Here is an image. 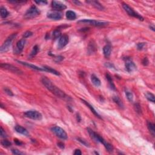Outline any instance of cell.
<instances>
[{
	"instance_id": "obj_1",
	"label": "cell",
	"mask_w": 155,
	"mask_h": 155,
	"mask_svg": "<svg viewBox=\"0 0 155 155\" xmlns=\"http://www.w3.org/2000/svg\"><path fill=\"white\" fill-rule=\"evenodd\" d=\"M41 82L42 84L46 87L47 89H48L50 92H51L52 93H53L55 96H57L59 98L64 100L69 101L71 98L69 96H67L64 92L56 87L55 84H53L52 82L46 77H42L41 79Z\"/></svg>"
},
{
	"instance_id": "obj_2",
	"label": "cell",
	"mask_w": 155,
	"mask_h": 155,
	"mask_svg": "<svg viewBox=\"0 0 155 155\" xmlns=\"http://www.w3.org/2000/svg\"><path fill=\"white\" fill-rule=\"evenodd\" d=\"M17 36V34H12L11 35L9 36V37L7 38L5 42L2 44V45L1 46V48H0V52L1 53H4L7 52L8 50H9L10 49V46H11L13 40Z\"/></svg>"
},
{
	"instance_id": "obj_3",
	"label": "cell",
	"mask_w": 155,
	"mask_h": 155,
	"mask_svg": "<svg viewBox=\"0 0 155 155\" xmlns=\"http://www.w3.org/2000/svg\"><path fill=\"white\" fill-rule=\"evenodd\" d=\"M51 130L54 134L56 135L57 137L61 139L66 140L68 138V136H67V133L65 132L64 130L62 128H61L60 127L58 126L53 127L52 128H51Z\"/></svg>"
},
{
	"instance_id": "obj_4",
	"label": "cell",
	"mask_w": 155,
	"mask_h": 155,
	"mask_svg": "<svg viewBox=\"0 0 155 155\" xmlns=\"http://www.w3.org/2000/svg\"><path fill=\"white\" fill-rule=\"evenodd\" d=\"M40 14V11L35 6H31L24 14V18L26 19H32L38 17Z\"/></svg>"
},
{
	"instance_id": "obj_5",
	"label": "cell",
	"mask_w": 155,
	"mask_h": 155,
	"mask_svg": "<svg viewBox=\"0 0 155 155\" xmlns=\"http://www.w3.org/2000/svg\"><path fill=\"white\" fill-rule=\"evenodd\" d=\"M122 7L124 8V9L125 10V11L130 16H132V17H135V18H138V19H140V20L143 21L144 20V18L139 14H138L137 12L135 11L132 7L130 6H128L127 4L125 3H123L122 4Z\"/></svg>"
},
{
	"instance_id": "obj_6",
	"label": "cell",
	"mask_w": 155,
	"mask_h": 155,
	"mask_svg": "<svg viewBox=\"0 0 155 155\" xmlns=\"http://www.w3.org/2000/svg\"><path fill=\"white\" fill-rule=\"evenodd\" d=\"M78 23H87L90 25H92L94 26H98V27H101V26H105L108 25V22H104V21H99L94 20V19H84L78 21Z\"/></svg>"
},
{
	"instance_id": "obj_7",
	"label": "cell",
	"mask_w": 155,
	"mask_h": 155,
	"mask_svg": "<svg viewBox=\"0 0 155 155\" xmlns=\"http://www.w3.org/2000/svg\"><path fill=\"white\" fill-rule=\"evenodd\" d=\"M26 117L31 119L33 120H41L42 116L40 112L36 110H29L24 113Z\"/></svg>"
},
{
	"instance_id": "obj_8",
	"label": "cell",
	"mask_w": 155,
	"mask_h": 155,
	"mask_svg": "<svg viewBox=\"0 0 155 155\" xmlns=\"http://www.w3.org/2000/svg\"><path fill=\"white\" fill-rule=\"evenodd\" d=\"M1 67L3 69H6L7 70H9L11 72L14 73L18 74V75H21L22 74V71L20 69H19L18 68H17L15 66H13V65L7 63H1Z\"/></svg>"
},
{
	"instance_id": "obj_9",
	"label": "cell",
	"mask_w": 155,
	"mask_h": 155,
	"mask_svg": "<svg viewBox=\"0 0 155 155\" xmlns=\"http://www.w3.org/2000/svg\"><path fill=\"white\" fill-rule=\"evenodd\" d=\"M87 131H88V133H89L90 137L92 138L94 141L98 142L101 143V144H103V145H104V144L105 142L106 141L103 138L102 136H101L99 134L96 133V132H94L93 130L90 129V128H87Z\"/></svg>"
},
{
	"instance_id": "obj_10",
	"label": "cell",
	"mask_w": 155,
	"mask_h": 155,
	"mask_svg": "<svg viewBox=\"0 0 155 155\" xmlns=\"http://www.w3.org/2000/svg\"><path fill=\"white\" fill-rule=\"evenodd\" d=\"M52 7L56 11H61V10H65L67 8L64 4L56 1H52Z\"/></svg>"
},
{
	"instance_id": "obj_11",
	"label": "cell",
	"mask_w": 155,
	"mask_h": 155,
	"mask_svg": "<svg viewBox=\"0 0 155 155\" xmlns=\"http://www.w3.org/2000/svg\"><path fill=\"white\" fill-rule=\"evenodd\" d=\"M69 41V36L67 35H64L60 36L59 41H58V47L59 49H63L68 44Z\"/></svg>"
},
{
	"instance_id": "obj_12",
	"label": "cell",
	"mask_w": 155,
	"mask_h": 155,
	"mask_svg": "<svg viewBox=\"0 0 155 155\" xmlns=\"http://www.w3.org/2000/svg\"><path fill=\"white\" fill-rule=\"evenodd\" d=\"M125 69L128 72H132V71H134L136 70V66L130 59H127V61L125 62Z\"/></svg>"
},
{
	"instance_id": "obj_13",
	"label": "cell",
	"mask_w": 155,
	"mask_h": 155,
	"mask_svg": "<svg viewBox=\"0 0 155 155\" xmlns=\"http://www.w3.org/2000/svg\"><path fill=\"white\" fill-rule=\"evenodd\" d=\"M25 44H26V39L24 38H22V39H20L19 41L17 42V47L15 48V52L17 53H19L23 50L24 47L25 46Z\"/></svg>"
},
{
	"instance_id": "obj_14",
	"label": "cell",
	"mask_w": 155,
	"mask_h": 155,
	"mask_svg": "<svg viewBox=\"0 0 155 155\" xmlns=\"http://www.w3.org/2000/svg\"><path fill=\"white\" fill-rule=\"evenodd\" d=\"M47 17L50 19H55V20H59L62 18V14L59 12H50L47 14Z\"/></svg>"
},
{
	"instance_id": "obj_15",
	"label": "cell",
	"mask_w": 155,
	"mask_h": 155,
	"mask_svg": "<svg viewBox=\"0 0 155 155\" xmlns=\"http://www.w3.org/2000/svg\"><path fill=\"white\" fill-rule=\"evenodd\" d=\"M18 63H19L23 65V66H26V67H29V68L32 69L33 70H38V71H44V69L43 67H39L38 66H35L34 64H32L30 63H26V62H22L21 61H17Z\"/></svg>"
},
{
	"instance_id": "obj_16",
	"label": "cell",
	"mask_w": 155,
	"mask_h": 155,
	"mask_svg": "<svg viewBox=\"0 0 155 155\" xmlns=\"http://www.w3.org/2000/svg\"><path fill=\"white\" fill-rule=\"evenodd\" d=\"M87 3L90 4V5H92V6H93L94 7L97 9L99 10H104V7L101 4H100L98 1H94V0H90V1H86Z\"/></svg>"
},
{
	"instance_id": "obj_17",
	"label": "cell",
	"mask_w": 155,
	"mask_h": 155,
	"mask_svg": "<svg viewBox=\"0 0 155 155\" xmlns=\"http://www.w3.org/2000/svg\"><path fill=\"white\" fill-rule=\"evenodd\" d=\"M15 129L16 132L17 133H19V134L23 135L24 136H29V133L28 131L26 128H24L23 127L21 126V125H16L15 127Z\"/></svg>"
},
{
	"instance_id": "obj_18",
	"label": "cell",
	"mask_w": 155,
	"mask_h": 155,
	"mask_svg": "<svg viewBox=\"0 0 155 155\" xmlns=\"http://www.w3.org/2000/svg\"><path fill=\"white\" fill-rule=\"evenodd\" d=\"M81 101L83 102V103H84V104H85V105H87V107H88V108H89V109L90 110L91 112H92V113H93L94 115H95V116H96V117H98V118H99V119H101V116H100V115H99V114L98 113V112H96V110H95V108H93V106L91 105L90 104H89V103H87V102L86 101L84 100V99H81Z\"/></svg>"
},
{
	"instance_id": "obj_19",
	"label": "cell",
	"mask_w": 155,
	"mask_h": 155,
	"mask_svg": "<svg viewBox=\"0 0 155 155\" xmlns=\"http://www.w3.org/2000/svg\"><path fill=\"white\" fill-rule=\"evenodd\" d=\"M66 18L69 20H75L76 18V14L71 10H68L66 12Z\"/></svg>"
},
{
	"instance_id": "obj_20",
	"label": "cell",
	"mask_w": 155,
	"mask_h": 155,
	"mask_svg": "<svg viewBox=\"0 0 155 155\" xmlns=\"http://www.w3.org/2000/svg\"><path fill=\"white\" fill-rule=\"evenodd\" d=\"M106 79L108 81V84H109V86L110 87L111 89L113 90H116V87H115V84H114L113 83V79H112L111 76L108 73L106 74Z\"/></svg>"
},
{
	"instance_id": "obj_21",
	"label": "cell",
	"mask_w": 155,
	"mask_h": 155,
	"mask_svg": "<svg viewBox=\"0 0 155 155\" xmlns=\"http://www.w3.org/2000/svg\"><path fill=\"white\" fill-rule=\"evenodd\" d=\"M103 52L105 57H108L112 52V47L110 45H106L103 47Z\"/></svg>"
},
{
	"instance_id": "obj_22",
	"label": "cell",
	"mask_w": 155,
	"mask_h": 155,
	"mask_svg": "<svg viewBox=\"0 0 155 155\" xmlns=\"http://www.w3.org/2000/svg\"><path fill=\"white\" fill-rule=\"evenodd\" d=\"M91 81H92L93 84L95 85V86H96V87H99V86H101V81L99 80V78H98L97 76H95V75H92V76H91Z\"/></svg>"
},
{
	"instance_id": "obj_23",
	"label": "cell",
	"mask_w": 155,
	"mask_h": 155,
	"mask_svg": "<svg viewBox=\"0 0 155 155\" xmlns=\"http://www.w3.org/2000/svg\"><path fill=\"white\" fill-rule=\"evenodd\" d=\"M147 127L150 132L153 136H155V124L150 121L147 122Z\"/></svg>"
},
{
	"instance_id": "obj_24",
	"label": "cell",
	"mask_w": 155,
	"mask_h": 155,
	"mask_svg": "<svg viewBox=\"0 0 155 155\" xmlns=\"http://www.w3.org/2000/svg\"><path fill=\"white\" fill-rule=\"evenodd\" d=\"M42 67H43L44 69V71H47V72L51 73L54 74V75H57V76L60 75V73H59L58 71H56V70L53 69H52V67H47V66H43Z\"/></svg>"
},
{
	"instance_id": "obj_25",
	"label": "cell",
	"mask_w": 155,
	"mask_h": 155,
	"mask_svg": "<svg viewBox=\"0 0 155 155\" xmlns=\"http://www.w3.org/2000/svg\"><path fill=\"white\" fill-rule=\"evenodd\" d=\"M96 45H95V42H93V41H91L89 43V45H88V52L89 53H93L95 52H96Z\"/></svg>"
},
{
	"instance_id": "obj_26",
	"label": "cell",
	"mask_w": 155,
	"mask_h": 155,
	"mask_svg": "<svg viewBox=\"0 0 155 155\" xmlns=\"http://www.w3.org/2000/svg\"><path fill=\"white\" fill-rule=\"evenodd\" d=\"M113 101L120 107V108H124V104H123L122 102V101L121 100L118 96H113Z\"/></svg>"
},
{
	"instance_id": "obj_27",
	"label": "cell",
	"mask_w": 155,
	"mask_h": 155,
	"mask_svg": "<svg viewBox=\"0 0 155 155\" xmlns=\"http://www.w3.org/2000/svg\"><path fill=\"white\" fill-rule=\"evenodd\" d=\"M0 14H1V18H6L9 15V12H8L7 9L2 6L0 8Z\"/></svg>"
},
{
	"instance_id": "obj_28",
	"label": "cell",
	"mask_w": 155,
	"mask_h": 155,
	"mask_svg": "<svg viewBox=\"0 0 155 155\" xmlns=\"http://www.w3.org/2000/svg\"><path fill=\"white\" fill-rule=\"evenodd\" d=\"M145 96H146L147 99L148 101H150V102H152V103H155V95L153 93L147 92L145 94Z\"/></svg>"
},
{
	"instance_id": "obj_29",
	"label": "cell",
	"mask_w": 155,
	"mask_h": 155,
	"mask_svg": "<svg viewBox=\"0 0 155 155\" xmlns=\"http://www.w3.org/2000/svg\"><path fill=\"white\" fill-rule=\"evenodd\" d=\"M104 147H105V148H106V150H107L109 153H112V152H113V145H111V144H109L108 142H105L104 143Z\"/></svg>"
},
{
	"instance_id": "obj_30",
	"label": "cell",
	"mask_w": 155,
	"mask_h": 155,
	"mask_svg": "<svg viewBox=\"0 0 155 155\" xmlns=\"http://www.w3.org/2000/svg\"><path fill=\"white\" fill-rule=\"evenodd\" d=\"M39 47H38V46H35L34 47V48H33L32 50L31 53H30V56H35L36 55L37 53H38V52H39Z\"/></svg>"
},
{
	"instance_id": "obj_31",
	"label": "cell",
	"mask_w": 155,
	"mask_h": 155,
	"mask_svg": "<svg viewBox=\"0 0 155 155\" xmlns=\"http://www.w3.org/2000/svg\"><path fill=\"white\" fill-rule=\"evenodd\" d=\"M134 108L136 113L139 114V115L142 114V108L141 105H140V104L139 103H135L134 104Z\"/></svg>"
},
{
	"instance_id": "obj_32",
	"label": "cell",
	"mask_w": 155,
	"mask_h": 155,
	"mask_svg": "<svg viewBox=\"0 0 155 155\" xmlns=\"http://www.w3.org/2000/svg\"><path fill=\"white\" fill-rule=\"evenodd\" d=\"M125 95H126L127 98L130 102H132L133 100V95L132 92L130 91H125Z\"/></svg>"
},
{
	"instance_id": "obj_33",
	"label": "cell",
	"mask_w": 155,
	"mask_h": 155,
	"mask_svg": "<svg viewBox=\"0 0 155 155\" xmlns=\"http://www.w3.org/2000/svg\"><path fill=\"white\" fill-rule=\"evenodd\" d=\"M1 144L2 145H3L4 147H10L12 145V143L10 142V141H9L8 140L4 139V140H2L1 141Z\"/></svg>"
},
{
	"instance_id": "obj_34",
	"label": "cell",
	"mask_w": 155,
	"mask_h": 155,
	"mask_svg": "<svg viewBox=\"0 0 155 155\" xmlns=\"http://www.w3.org/2000/svg\"><path fill=\"white\" fill-rule=\"evenodd\" d=\"M53 38L56 39V38H59L61 36V32L59 30H55V31L53 32ZM60 38V37H59Z\"/></svg>"
},
{
	"instance_id": "obj_35",
	"label": "cell",
	"mask_w": 155,
	"mask_h": 155,
	"mask_svg": "<svg viewBox=\"0 0 155 155\" xmlns=\"http://www.w3.org/2000/svg\"><path fill=\"white\" fill-rule=\"evenodd\" d=\"M77 140L79 142H81V144H83V145H85V146L89 147V144H88V143L86 141V140H84V139H82V138H77Z\"/></svg>"
},
{
	"instance_id": "obj_36",
	"label": "cell",
	"mask_w": 155,
	"mask_h": 155,
	"mask_svg": "<svg viewBox=\"0 0 155 155\" xmlns=\"http://www.w3.org/2000/svg\"><path fill=\"white\" fill-rule=\"evenodd\" d=\"M32 35H33V33L31 31H27L24 34L23 38H24V39H26V38H29V37L31 36Z\"/></svg>"
},
{
	"instance_id": "obj_37",
	"label": "cell",
	"mask_w": 155,
	"mask_h": 155,
	"mask_svg": "<svg viewBox=\"0 0 155 155\" xmlns=\"http://www.w3.org/2000/svg\"><path fill=\"white\" fill-rule=\"evenodd\" d=\"M0 135H1V138H6L7 137V134H6V132L4 131V130L3 129L2 127H1V130H0Z\"/></svg>"
},
{
	"instance_id": "obj_38",
	"label": "cell",
	"mask_w": 155,
	"mask_h": 155,
	"mask_svg": "<svg viewBox=\"0 0 155 155\" xmlns=\"http://www.w3.org/2000/svg\"><path fill=\"white\" fill-rule=\"evenodd\" d=\"M9 2L10 3H13V4H22V3H25L26 2V1H17V0H10V1H9Z\"/></svg>"
},
{
	"instance_id": "obj_39",
	"label": "cell",
	"mask_w": 155,
	"mask_h": 155,
	"mask_svg": "<svg viewBox=\"0 0 155 155\" xmlns=\"http://www.w3.org/2000/svg\"><path fill=\"white\" fill-rule=\"evenodd\" d=\"M12 152L13 154L14 155H23L24 153H22V152H21L20 151L18 150L17 149H12Z\"/></svg>"
},
{
	"instance_id": "obj_40",
	"label": "cell",
	"mask_w": 155,
	"mask_h": 155,
	"mask_svg": "<svg viewBox=\"0 0 155 155\" xmlns=\"http://www.w3.org/2000/svg\"><path fill=\"white\" fill-rule=\"evenodd\" d=\"M4 92H6L8 95H9V96H13V95H14V94H13L12 92V91L10 90L9 89V88H4Z\"/></svg>"
},
{
	"instance_id": "obj_41",
	"label": "cell",
	"mask_w": 155,
	"mask_h": 155,
	"mask_svg": "<svg viewBox=\"0 0 155 155\" xmlns=\"http://www.w3.org/2000/svg\"><path fill=\"white\" fill-rule=\"evenodd\" d=\"M64 59V57L62 56H58L56 57V58H55V61L56 62V63H59V62L62 61Z\"/></svg>"
},
{
	"instance_id": "obj_42",
	"label": "cell",
	"mask_w": 155,
	"mask_h": 155,
	"mask_svg": "<svg viewBox=\"0 0 155 155\" xmlns=\"http://www.w3.org/2000/svg\"><path fill=\"white\" fill-rule=\"evenodd\" d=\"M145 43H144V42L138 43L137 45L138 49L139 50H142L143 48H144V47L145 46Z\"/></svg>"
},
{
	"instance_id": "obj_43",
	"label": "cell",
	"mask_w": 155,
	"mask_h": 155,
	"mask_svg": "<svg viewBox=\"0 0 155 155\" xmlns=\"http://www.w3.org/2000/svg\"><path fill=\"white\" fill-rule=\"evenodd\" d=\"M35 2L36 4L39 5H44V4H47V2L46 1H35Z\"/></svg>"
},
{
	"instance_id": "obj_44",
	"label": "cell",
	"mask_w": 155,
	"mask_h": 155,
	"mask_svg": "<svg viewBox=\"0 0 155 155\" xmlns=\"http://www.w3.org/2000/svg\"><path fill=\"white\" fill-rule=\"evenodd\" d=\"M142 64H143V65H144V66H147V65L148 64V60L147 58H145L144 59H143Z\"/></svg>"
},
{
	"instance_id": "obj_45",
	"label": "cell",
	"mask_w": 155,
	"mask_h": 155,
	"mask_svg": "<svg viewBox=\"0 0 155 155\" xmlns=\"http://www.w3.org/2000/svg\"><path fill=\"white\" fill-rule=\"evenodd\" d=\"M74 155H82V153H81V152L80 150L76 149V150H75V152H74Z\"/></svg>"
},
{
	"instance_id": "obj_46",
	"label": "cell",
	"mask_w": 155,
	"mask_h": 155,
	"mask_svg": "<svg viewBox=\"0 0 155 155\" xmlns=\"http://www.w3.org/2000/svg\"><path fill=\"white\" fill-rule=\"evenodd\" d=\"M58 146L59 147H60L61 149H64V144L63 142H59L58 143Z\"/></svg>"
},
{
	"instance_id": "obj_47",
	"label": "cell",
	"mask_w": 155,
	"mask_h": 155,
	"mask_svg": "<svg viewBox=\"0 0 155 155\" xmlns=\"http://www.w3.org/2000/svg\"><path fill=\"white\" fill-rule=\"evenodd\" d=\"M14 141H15V144L18 145H21L22 144V142H21L20 141H19V140L16 139H14Z\"/></svg>"
},
{
	"instance_id": "obj_48",
	"label": "cell",
	"mask_w": 155,
	"mask_h": 155,
	"mask_svg": "<svg viewBox=\"0 0 155 155\" xmlns=\"http://www.w3.org/2000/svg\"><path fill=\"white\" fill-rule=\"evenodd\" d=\"M105 66L106 67H108V68H112V67H113V65L111 63H107L105 64Z\"/></svg>"
},
{
	"instance_id": "obj_49",
	"label": "cell",
	"mask_w": 155,
	"mask_h": 155,
	"mask_svg": "<svg viewBox=\"0 0 155 155\" xmlns=\"http://www.w3.org/2000/svg\"><path fill=\"white\" fill-rule=\"evenodd\" d=\"M73 3H75V4H76V5H81V2H79V1H73Z\"/></svg>"
},
{
	"instance_id": "obj_50",
	"label": "cell",
	"mask_w": 155,
	"mask_h": 155,
	"mask_svg": "<svg viewBox=\"0 0 155 155\" xmlns=\"http://www.w3.org/2000/svg\"><path fill=\"white\" fill-rule=\"evenodd\" d=\"M76 118H77V121L78 122H80L81 120V116H79V114H77L76 115Z\"/></svg>"
},
{
	"instance_id": "obj_51",
	"label": "cell",
	"mask_w": 155,
	"mask_h": 155,
	"mask_svg": "<svg viewBox=\"0 0 155 155\" xmlns=\"http://www.w3.org/2000/svg\"><path fill=\"white\" fill-rule=\"evenodd\" d=\"M150 28L152 29L153 31H155V27L154 25H151V26H150Z\"/></svg>"
}]
</instances>
